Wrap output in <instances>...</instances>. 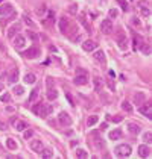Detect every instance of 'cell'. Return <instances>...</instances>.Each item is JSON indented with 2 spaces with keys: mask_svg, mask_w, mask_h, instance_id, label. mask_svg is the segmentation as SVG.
<instances>
[{
  "mask_svg": "<svg viewBox=\"0 0 152 159\" xmlns=\"http://www.w3.org/2000/svg\"><path fill=\"white\" fill-rule=\"evenodd\" d=\"M114 153L119 158H128L131 155V145L129 144H120L114 149Z\"/></svg>",
  "mask_w": 152,
  "mask_h": 159,
  "instance_id": "cell-1",
  "label": "cell"
},
{
  "mask_svg": "<svg viewBox=\"0 0 152 159\" xmlns=\"http://www.w3.org/2000/svg\"><path fill=\"white\" fill-rule=\"evenodd\" d=\"M53 112V106L52 105H44V103H40V108H38V117L41 118H46L47 115H50Z\"/></svg>",
  "mask_w": 152,
  "mask_h": 159,
  "instance_id": "cell-2",
  "label": "cell"
},
{
  "mask_svg": "<svg viewBox=\"0 0 152 159\" xmlns=\"http://www.w3.org/2000/svg\"><path fill=\"white\" fill-rule=\"evenodd\" d=\"M40 55H41V50H40L37 45H34V47L28 49L26 52H23V56H24V58H28V59H35V58H38Z\"/></svg>",
  "mask_w": 152,
  "mask_h": 159,
  "instance_id": "cell-3",
  "label": "cell"
},
{
  "mask_svg": "<svg viewBox=\"0 0 152 159\" xmlns=\"http://www.w3.org/2000/svg\"><path fill=\"white\" fill-rule=\"evenodd\" d=\"M101 30H102V34H105V35H108V34L113 32V23H111L110 18L103 20V21L101 23Z\"/></svg>",
  "mask_w": 152,
  "mask_h": 159,
  "instance_id": "cell-4",
  "label": "cell"
},
{
  "mask_svg": "<svg viewBox=\"0 0 152 159\" xmlns=\"http://www.w3.org/2000/svg\"><path fill=\"white\" fill-rule=\"evenodd\" d=\"M14 12V6L11 3H0V15H11Z\"/></svg>",
  "mask_w": 152,
  "mask_h": 159,
  "instance_id": "cell-5",
  "label": "cell"
},
{
  "mask_svg": "<svg viewBox=\"0 0 152 159\" xmlns=\"http://www.w3.org/2000/svg\"><path fill=\"white\" fill-rule=\"evenodd\" d=\"M117 43H119V47H120L122 50H126V47H128V39H126V35H125L122 30L117 34Z\"/></svg>",
  "mask_w": 152,
  "mask_h": 159,
  "instance_id": "cell-6",
  "label": "cell"
},
{
  "mask_svg": "<svg viewBox=\"0 0 152 159\" xmlns=\"http://www.w3.org/2000/svg\"><path fill=\"white\" fill-rule=\"evenodd\" d=\"M138 111H140V114H143L144 117H148V118H151V115H152L151 103H142V105H138Z\"/></svg>",
  "mask_w": 152,
  "mask_h": 159,
  "instance_id": "cell-7",
  "label": "cell"
},
{
  "mask_svg": "<svg viewBox=\"0 0 152 159\" xmlns=\"http://www.w3.org/2000/svg\"><path fill=\"white\" fill-rule=\"evenodd\" d=\"M58 118H59V123H61L62 126H70L71 123H73V120H71V117L67 114V112H61Z\"/></svg>",
  "mask_w": 152,
  "mask_h": 159,
  "instance_id": "cell-8",
  "label": "cell"
},
{
  "mask_svg": "<svg viewBox=\"0 0 152 159\" xmlns=\"http://www.w3.org/2000/svg\"><path fill=\"white\" fill-rule=\"evenodd\" d=\"M82 49H84L85 52H93V50L97 49V43L91 41V39H87V41L82 43Z\"/></svg>",
  "mask_w": 152,
  "mask_h": 159,
  "instance_id": "cell-9",
  "label": "cell"
},
{
  "mask_svg": "<svg viewBox=\"0 0 152 159\" xmlns=\"http://www.w3.org/2000/svg\"><path fill=\"white\" fill-rule=\"evenodd\" d=\"M24 44H26V38H24L23 35L17 34V35L14 36V45H15L17 49H23Z\"/></svg>",
  "mask_w": 152,
  "mask_h": 159,
  "instance_id": "cell-10",
  "label": "cell"
},
{
  "mask_svg": "<svg viewBox=\"0 0 152 159\" xmlns=\"http://www.w3.org/2000/svg\"><path fill=\"white\" fill-rule=\"evenodd\" d=\"M29 145H31V149L34 150V151H37V153H40V151H41V149H43V142H41V140H32Z\"/></svg>",
  "mask_w": 152,
  "mask_h": 159,
  "instance_id": "cell-11",
  "label": "cell"
},
{
  "mask_svg": "<svg viewBox=\"0 0 152 159\" xmlns=\"http://www.w3.org/2000/svg\"><path fill=\"white\" fill-rule=\"evenodd\" d=\"M20 29H22V26H20L18 23L12 24L11 28L8 29V36H9V38H14V36H15V35L18 34V30H20Z\"/></svg>",
  "mask_w": 152,
  "mask_h": 159,
  "instance_id": "cell-12",
  "label": "cell"
},
{
  "mask_svg": "<svg viewBox=\"0 0 152 159\" xmlns=\"http://www.w3.org/2000/svg\"><path fill=\"white\" fill-rule=\"evenodd\" d=\"M138 155H140L142 158H148L151 155V149L148 147V145H138Z\"/></svg>",
  "mask_w": 152,
  "mask_h": 159,
  "instance_id": "cell-13",
  "label": "cell"
},
{
  "mask_svg": "<svg viewBox=\"0 0 152 159\" xmlns=\"http://www.w3.org/2000/svg\"><path fill=\"white\" fill-rule=\"evenodd\" d=\"M128 130H129L133 135H138L142 129H140V126L135 124V123H128Z\"/></svg>",
  "mask_w": 152,
  "mask_h": 159,
  "instance_id": "cell-14",
  "label": "cell"
},
{
  "mask_svg": "<svg viewBox=\"0 0 152 159\" xmlns=\"http://www.w3.org/2000/svg\"><path fill=\"white\" fill-rule=\"evenodd\" d=\"M122 136H123V134H122V130H120V129H114L113 132H110V140H113V141L120 140Z\"/></svg>",
  "mask_w": 152,
  "mask_h": 159,
  "instance_id": "cell-15",
  "label": "cell"
},
{
  "mask_svg": "<svg viewBox=\"0 0 152 159\" xmlns=\"http://www.w3.org/2000/svg\"><path fill=\"white\" fill-rule=\"evenodd\" d=\"M11 121L14 123V127H15L17 130H24L26 127H28V124H26L24 121H20V120H15V118H12Z\"/></svg>",
  "mask_w": 152,
  "mask_h": 159,
  "instance_id": "cell-16",
  "label": "cell"
},
{
  "mask_svg": "<svg viewBox=\"0 0 152 159\" xmlns=\"http://www.w3.org/2000/svg\"><path fill=\"white\" fill-rule=\"evenodd\" d=\"M94 59L97 62H101V64H105L107 62V58H105V53L102 52V50H97L96 53H94Z\"/></svg>",
  "mask_w": 152,
  "mask_h": 159,
  "instance_id": "cell-17",
  "label": "cell"
},
{
  "mask_svg": "<svg viewBox=\"0 0 152 159\" xmlns=\"http://www.w3.org/2000/svg\"><path fill=\"white\" fill-rule=\"evenodd\" d=\"M76 85H85L88 82V79H87V76L85 74H78L76 77H75V81H73Z\"/></svg>",
  "mask_w": 152,
  "mask_h": 159,
  "instance_id": "cell-18",
  "label": "cell"
},
{
  "mask_svg": "<svg viewBox=\"0 0 152 159\" xmlns=\"http://www.w3.org/2000/svg\"><path fill=\"white\" fill-rule=\"evenodd\" d=\"M40 155H41V158H53V151H52L50 149H41V151H40Z\"/></svg>",
  "mask_w": 152,
  "mask_h": 159,
  "instance_id": "cell-19",
  "label": "cell"
},
{
  "mask_svg": "<svg viewBox=\"0 0 152 159\" xmlns=\"http://www.w3.org/2000/svg\"><path fill=\"white\" fill-rule=\"evenodd\" d=\"M8 79H9V82H17V79H18V70L17 68H14L11 73H9V76H8Z\"/></svg>",
  "mask_w": 152,
  "mask_h": 159,
  "instance_id": "cell-20",
  "label": "cell"
},
{
  "mask_svg": "<svg viewBox=\"0 0 152 159\" xmlns=\"http://www.w3.org/2000/svg\"><path fill=\"white\" fill-rule=\"evenodd\" d=\"M144 98H146V97H144L143 92H138V94L134 96V103H135V105H142V103L144 102Z\"/></svg>",
  "mask_w": 152,
  "mask_h": 159,
  "instance_id": "cell-21",
  "label": "cell"
},
{
  "mask_svg": "<svg viewBox=\"0 0 152 159\" xmlns=\"http://www.w3.org/2000/svg\"><path fill=\"white\" fill-rule=\"evenodd\" d=\"M35 81H37V77H35L34 73H28V74L24 76V82L26 83H35Z\"/></svg>",
  "mask_w": 152,
  "mask_h": 159,
  "instance_id": "cell-22",
  "label": "cell"
},
{
  "mask_svg": "<svg viewBox=\"0 0 152 159\" xmlns=\"http://www.w3.org/2000/svg\"><path fill=\"white\" fill-rule=\"evenodd\" d=\"M140 50H142L143 55H151V45L146 44V43H142L140 44Z\"/></svg>",
  "mask_w": 152,
  "mask_h": 159,
  "instance_id": "cell-23",
  "label": "cell"
},
{
  "mask_svg": "<svg viewBox=\"0 0 152 159\" xmlns=\"http://www.w3.org/2000/svg\"><path fill=\"white\" fill-rule=\"evenodd\" d=\"M76 158H79V159H87L88 158V153L85 150H82V149H78L76 150Z\"/></svg>",
  "mask_w": 152,
  "mask_h": 159,
  "instance_id": "cell-24",
  "label": "cell"
},
{
  "mask_svg": "<svg viewBox=\"0 0 152 159\" xmlns=\"http://www.w3.org/2000/svg\"><path fill=\"white\" fill-rule=\"evenodd\" d=\"M26 35H28V38H29V39H32V41H34V43H38L40 36H38L37 34H34V32H32V30H28V32H26Z\"/></svg>",
  "mask_w": 152,
  "mask_h": 159,
  "instance_id": "cell-25",
  "label": "cell"
},
{
  "mask_svg": "<svg viewBox=\"0 0 152 159\" xmlns=\"http://www.w3.org/2000/svg\"><path fill=\"white\" fill-rule=\"evenodd\" d=\"M38 88H35V89H32V92H31V96H29V98H28V103H32L37 98V96H38Z\"/></svg>",
  "mask_w": 152,
  "mask_h": 159,
  "instance_id": "cell-26",
  "label": "cell"
},
{
  "mask_svg": "<svg viewBox=\"0 0 152 159\" xmlns=\"http://www.w3.org/2000/svg\"><path fill=\"white\" fill-rule=\"evenodd\" d=\"M56 97H58V92L55 89L49 88V91H47V98H49V100H55Z\"/></svg>",
  "mask_w": 152,
  "mask_h": 159,
  "instance_id": "cell-27",
  "label": "cell"
},
{
  "mask_svg": "<svg viewBox=\"0 0 152 159\" xmlns=\"http://www.w3.org/2000/svg\"><path fill=\"white\" fill-rule=\"evenodd\" d=\"M6 145H8V149L9 150H17V142L14 141V140H6Z\"/></svg>",
  "mask_w": 152,
  "mask_h": 159,
  "instance_id": "cell-28",
  "label": "cell"
},
{
  "mask_svg": "<svg viewBox=\"0 0 152 159\" xmlns=\"http://www.w3.org/2000/svg\"><path fill=\"white\" fill-rule=\"evenodd\" d=\"M97 121H99L97 115H91V117H88V120H87V124H88L90 127H91V126H94V124H96Z\"/></svg>",
  "mask_w": 152,
  "mask_h": 159,
  "instance_id": "cell-29",
  "label": "cell"
},
{
  "mask_svg": "<svg viewBox=\"0 0 152 159\" xmlns=\"http://www.w3.org/2000/svg\"><path fill=\"white\" fill-rule=\"evenodd\" d=\"M122 109L126 111L128 114H131V112H133V106H131V103H128V102H123L122 103Z\"/></svg>",
  "mask_w": 152,
  "mask_h": 159,
  "instance_id": "cell-30",
  "label": "cell"
},
{
  "mask_svg": "<svg viewBox=\"0 0 152 159\" xmlns=\"http://www.w3.org/2000/svg\"><path fill=\"white\" fill-rule=\"evenodd\" d=\"M108 120L113 121V123H120V121L123 120V117H122V115H114V117H113V115H108Z\"/></svg>",
  "mask_w": 152,
  "mask_h": 159,
  "instance_id": "cell-31",
  "label": "cell"
},
{
  "mask_svg": "<svg viewBox=\"0 0 152 159\" xmlns=\"http://www.w3.org/2000/svg\"><path fill=\"white\" fill-rule=\"evenodd\" d=\"M59 29H61L62 34H65V29H67V20H65V17L61 18V23H59Z\"/></svg>",
  "mask_w": 152,
  "mask_h": 159,
  "instance_id": "cell-32",
  "label": "cell"
},
{
  "mask_svg": "<svg viewBox=\"0 0 152 159\" xmlns=\"http://www.w3.org/2000/svg\"><path fill=\"white\" fill-rule=\"evenodd\" d=\"M0 100H2L3 103H9L11 102V94H8V92H5V94L0 97Z\"/></svg>",
  "mask_w": 152,
  "mask_h": 159,
  "instance_id": "cell-33",
  "label": "cell"
},
{
  "mask_svg": "<svg viewBox=\"0 0 152 159\" xmlns=\"http://www.w3.org/2000/svg\"><path fill=\"white\" fill-rule=\"evenodd\" d=\"M12 91H14V94H17V96H22L23 94V92H24V89H23V87H15L14 89H12Z\"/></svg>",
  "mask_w": 152,
  "mask_h": 159,
  "instance_id": "cell-34",
  "label": "cell"
},
{
  "mask_svg": "<svg viewBox=\"0 0 152 159\" xmlns=\"http://www.w3.org/2000/svg\"><path fill=\"white\" fill-rule=\"evenodd\" d=\"M94 88H96L97 92L101 91V79H99V77H94Z\"/></svg>",
  "mask_w": 152,
  "mask_h": 159,
  "instance_id": "cell-35",
  "label": "cell"
},
{
  "mask_svg": "<svg viewBox=\"0 0 152 159\" xmlns=\"http://www.w3.org/2000/svg\"><path fill=\"white\" fill-rule=\"evenodd\" d=\"M151 140H152V135H151V132H146V134L143 135V141H144V142H151Z\"/></svg>",
  "mask_w": 152,
  "mask_h": 159,
  "instance_id": "cell-36",
  "label": "cell"
},
{
  "mask_svg": "<svg viewBox=\"0 0 152 159\" xmlns=\"http://www.w3.org/2000/svg\"><path fill=\"white\" fill-rule=\"evenodd\" d=\"M24 21H26V24H28V26H31V28H35V23L32 21L28 15H24Z\"/></svg>",
  "mask_w": 152,
  "mask_h": 159,
  "instance_id": "cell-37",
  "label": "cell"
},
{
  "mask_svg": "<svg viewBox=\"0 0 152 159\" xmlns=\"http://www.w3.org/2000/svg\"><path fill=\"white\" fill-rule=\"evenodd\" d=\"M117 3L122 6V9H123V11H128V3L125 2V0H117Z\"/></svg>",
  "mask_w": 152,
  "mask_h": 159,
  "instance_id": "cell-38",
  "label": "cell"
},
{
  "mask_svg": "<svg viewBox=\"0 0 152 159\" xmlns=\"http://www.w3.org/2000/svg\"><path fill=\"white\" fill-rule=\"evenodd\" d=\"M149 14H151L149 8H148V6H143V8H142V15H143V17H148Z\"/></svg>",
  "mask_w": 152,
  "mask_h": 159,
  "instance_id": "cell-39",
  "label": "cell"
},
{
  "mask_svg": "<svg viewBox=\"0 0 152 159\" xmlns=\"http://www.w3.org/2000/svg\"><path fill=\"white\" fill-rule=\"evenodd\" d=\"M108 14H110V18H116V17L119 15V11H117V9H110Z\"/></svg>",
  "mask_w": 152,
  "mask_h": 159,
  "instance_id": "cell-40",
  "label": "cell"
},
{
  "mask_svg": "<svg viewBox=\"0 0 152 159\" xmlns=\"http://www.w3.org/2000/svg\"><path fill=\"white\" fill-rule=\"evenodd\" d=\"M65 97H67V100H69V103H70L71 106H75V100H73V97H71L70 92H65Z\"/></svg>",
  "mask_w": 152,
  "mask_h": 159,
  "instance_id": "cell-41",
  "label": "cell"
},
{
  "mask_svg": "<svg viewBox=\"0 0 152 159\" xmlns=\"http://www.w3.org/2000/svg\"><path fill=\"white\" fill-rule=\"evenodd\" d=\"M94 142H96V145H97V149H103V147H105V144H103V141H101V138L94 140Z\"/></svg>",
  "mask_w": 152,
  "mask_h": 159,
  "instance_id": "cell-42",
  "label": "cell"
},
{
  "mask_svg": "<svg viewBox=\"0 0 152 159\" xmlns=\"http://www.w3.org/2000/svg\"><path fill=\"white\" fill-rule=\"evenodd\" d=\"M32 136H34V130H26L24 132V138H26V140H29V138H32Z\"/></svg>",
  "mask_w": 152,
  "mask_h": 159,
  "instance_id": "cell-43",
  "label": "cell"
},
{
  "mask_svg": "<svg viewBox=\"0 0 152 159\" xmlns=\"http://www.w3.org/2000/svg\"><path fill=\"white\" fill-rule=\"evenodd\" d=\"M107 83H108V87H110V89H111V91H114V89H116V85H114V82L111 81V79H108Z\"/></svg>",
  "mask_w": 152,
  "mask_h": 159,
  "instance_id": "cell-44",
  "label": "cell"
},
{
  "mask_svg": "<svg viewBox=\"0 0 152 159\" xmlns=\"http://www.w3.org/2000/svg\"><path fill=\"white\" fill-rule=\"evenodd\" d=\"M47 87L52 88V79H50V77H47Z\"/></svg>",
  "mask_w": 152,
  "mask_h": 159,
  "instance_id": "cell-45",
  "label": "cell"
},
{
  "mask_svg": "<svg viewBox=\"0 0 152 159\" xmlns=\"http://www.w3.org/2000/svg\"><path fill=\"white\" fill-rule=\"evenodd\" d=\"M108 127V124L107 123H102V126H101V129H107Z\"/></svg>",
  "mask_w": 152,
  "mask_h": 159,
  "instance_id": "cell-46",
  "label": "cell"
},
{
  "mask_svg": "<svg viewBox=\"0 0 152 159\" xmlns=\"http://www.w3.org/2000/svg\"><path fill=\"white\" fill-rule=\"evenodd\" d=\"M0 91H3V85L2 83H0Z\"/></svg>",
  "mask_w": 152,
  "mask_h": 159,
  "instance_id": "cell-47",
  "label": "cell"
},
{
  "mask_svg": "<svg viewBox=\"0 0 152 159\" xmlns=\"http://www.w3.org/2000/svg\"><path fill=\"white\" fill-rule=\"evenodd\" d=\"M0 49H3V45H2V43H0Z\"/></svg>",
  "mask_w": 152,
  "mask_h": 159,
  "instance_id": "cell-48",
  "label": "cell"
},
{
  "mask_svg": "<svg viewBox=\"0 0 152 159\" xmlns=\"http://www.w3.org/2000/svg\"><path fill=\"white\" fill-rule=\"evenodd\" d=\"M0 3H3V0H0Z\"/></svg>",
  "mask_w": 152,
  "mask_h": 159,
  "instance_id": "cell-49",
  "label": "cell"
}]
</instances>
